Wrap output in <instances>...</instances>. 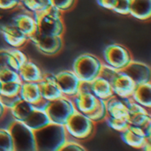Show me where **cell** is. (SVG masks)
Instances as JSON below:
<instances>
[{"label":"cell","mask_w":151,"mask_h":151,"mask_svg":"<svg viewBox=\"0 0 151 151\" xmlns=\"http://www.w3.org/2000/svg\"><path fill=\"white\" fill-rule=\"evenodd\" d=\"M35 135L37 150L42 151H59L68 138L65 126L53 123L35 131Z\"/></svg>","instance_id":"obj_1"},{"label":"cell","mask_w":151,"mask_h":151,"mask_svg":"<svg viewBox=\"0 0 151 151\" xmlns=\"http://www.w3.org/2000/svg\"><path fill=\"white\" fill-rule=\"evenodd\" d=\"M33 16L37 23L39 32L48 35L63 36L65 30L63 12L55 6L52 5L45 11L33 13Z\"/></svg>","instance_id":"obj_2"},{"label":"cell","mask_w":151,"mask_h":151,"mask_svg":"<svg viewBox=\"0 0 151 151\" xmlns=\"http://www.w3.org/2000/svg\"><path fill=\"white\" fill-rule=\"evenodd\" d=\"M103 66L102 60L90 53L78 56L73 64V71L81 82L90 83L100 74Z\"/></svg>","instance_id":"obj_3"},{"label":"cell","mask_w":151,"mask_h":151,"mask_svg":"<svg viewBox=\"0 0 151 151\" xmlns=\"http://www.w3.org/2000/svg\"><path fill=\"white\" fill-rule=\"evenodd\" d=\"M67 135L77 141H86L90 139L96 129V123L86 114L75 111L65 125Z\"/></svg>","instance_id":"obj_4"},{"label":"cell","mask_w":151,"mask_h":151,"mask_svg":"<svg viewBox=\"0 0 151 151\" xmlns=\"http://www.w3.org/2000/svg\"><path fill=\"white\" fill-rule=\"evenodd\" d=\"M44 110L51 123L65 126L70 117L76 111L72 98L62 96L61 97L46 102Z\"/></svg>","instance_id":"obj_5"},{"label":"cell","mask_w":151,"mask_h":151,"mask_svg":"<svg viewBox=\"0 0 151 151\" xmlns=\"http://www.w3.org/2000/svg\"><path fill=\"white\" fill-rule=\"evenodd\" d=\"M15 151H37L35 132L25 123L14 120L8 127Z\"/></svg>","instance_id":"obj_6"},{"label":"cell","mask_w":151,"mask_h":151,"mask_svg":"<svg viewBox=\"0 0 151 151\" xmlns=\"http://www.w3.org/2000/svg\"><path fill=\"white\" fill-rule=\"evenodd\" d=\"M31 42L38 51L45 56H55L58 54L64 46V40L62 35H48L42 34L36 29V31L29 37Z\"/></svg>","instance_id":"obj_7"},{"label":"cell","mask_w":151,"mask_h":151,"mask_svg":"<svg viewBox=\"0 0 151 151\" xmlns=\"http://www.w3.org/2000/svg\"><path fill=\"white\" fill-rule=\"evenodd\" d=\"M104 61L106 65L122 71L133 60L130 50L124 45L111 43L107 45L104 50Z\"/></svg>","instance_id":"obj_8"},{"label":"cell","mask_w":151,"mask_h":151,"mask_svg":"<svg viewBox=\"0 0 151 151\" xmlns=\"http://www.w3.org/2000/svg\"><path fill=\"white\" fill-rule=\"evenodd\" d=\"M75 110L84 114L90 113L98 103V98L92 93L90 83L81 82L78 93L72 98Z\"/></svg>","instance_id":"obj_9"},{"label":"cell","mask_w":151,"mask_h":151,"mask_svg":"<svg viewBox=\"0 0 151 151\" xmlns=\"http://www.w3.org/2000/svg\"><path fill=\"white\" fill-rule=\"evenodd\" d=\"M54 75L63 96L73 98L78 93L81 81L73 70H64Z\"/></svg>","instance_id":"obj_10"},{"label":"cell","mask_w":151,"mask_h":151,"mask_svg":"<svg viewBox=\"0 0 151 151\" xmlns=\"http://www.w3.org/2000/svg\"><path fill=\"white\" fill-rule=\"evenodd\" d=\"M122 71L127 73L136 85L151 81L150 67L146 63L133 59Z\"/></svg>","instance_id":"obj_11"},{"label":"cell","mask_w":151,"mask_h":151,"mask_svg":"<svg viewBox=\"0 0 151 151\" xmlns=\"http://www.w3.org/2000/svg\"><path fill=\"white\" fill-rule=\"evenodd\" d=\"M115 96L120 98H131L137 85L123 71H119L117 77L111 83Z\"/></svg>","instance_id":"obj_12"},{"label":"cell","mask_w":151,"mask_h":151,"mask_svg":"<svg viewBox=\"0 0 151 151\" xmlns=\"http://www.w3.org/2000/svg\"><path fill=\"white\" fill-rule=\"evenodd\" d=\"M120 134L123 142L134 149L142 150L148 142H151V139L146 137L143 131L139 127L129 125L128 128Z\"/></svg>","instance_id":"obj_13"},{"label":"cell","mask_w":151,"mask_h":151,"mask_svg":"<svg viewBox=\"0 0 151 151\" xmlns=\"http://www.w3.org/2000/svg\"><path fill=\"white\" fill-rule=\"evenodd\" d=\"M38 83L41 88L42 96L44 101L50 102L63 96L54 74L44 73L43 78Z\"/></svg>","instance_id":"obj_14"},{"label":"cell","mask_w":151,"mask_h":151,"mask_svg":"<svg viewBox=\"0 0 151 151\" xmlns=\"http://www.w3.org/2000/svg\"><path fill=\"white\" fill-rule=\"evenodd\" d=\"M19 95L21 100L36 106H39L45 102L42 96L38 82H22Z\"/></svg>","instance_id":"obj_15"},{"label":"cell","mask_w":151,"mask_h":151,"mask_svg":"<svg viewBox=\"0 0 151 151\" xmlns=\"http://www.w3.org/2000/svg\"><path fill=\"white\" fill-rule=\"evenodd\" d=\"M4 40L12 48L21 49L25 47L29 39L16 26H10L1 31Z\"/></svg>","instance_id":"obj_16"},{"label":"cell","mask_w":151,"mask_h":151,"mask_svg":"<svg viewBox=\"0 0 151 151\" xmlns=\"http://www.w3.org/2000/svg\"><path fill=\"white\" fill-rule=\"evenodd\" d=\"M18 73L22 82H40L44 75L41 67L30 59L19 68Z\"/></svg>","instance_id":"obj_17"},{"label":"cell","mask_w":151,"mask_h":151,"mask_svg":"<svg viewBox=\"0 0 151 151\" xmlns=\"http://www.w3.org/2000/svg\"><path fill=\"white\" fill-rule=\"evenodd\" d=\"M108 116L119 119H128V108L126 98L113 96L105 101Z\"/></svg>","instance_id":"obj_18"},{"label":"cell","mask_w":151,"mask_h":151,"mask_svg":"<svg viewBox=\"0 0 151 151\" xmlns=\"http://www.w3.org/2000/svg\"><path fill=\"white\" fill-rule=\"evenodd\" d=\"M14 26H16L27 37L33 35L37 29V23L33 16V13L26 9L16 17Z\"/></svg>","instance_id":"obj_19"},{"label":"cell","mask_w":151,"mask_h":151,"mask_svg":"<svg viewBox=\"0 0 151 151\" xmlns=\"http://www.w3.org/2000/svg\"><path fill=\"white\" fill-rule=\"evenodd\" d=\"M23 123H25L29 128L35 132L51 124V121L45 110L42 107L36 106L35 110Z\"/></svg>","instance_id":"obj_20"},{"label":"cell","mask_w":151,"mask_h":151,"mask_svg":"<svg viewBox=\"0 0 151 151\" xmlns=\"http://www.w3.org/2000/svg\"><path fill=\"white\" fill-rule=\"evenodd\" d=\"M129 15L142 21L150 20L151 18V0H131Z\"/></svg>","instance_id":"obj_21"},{"label":"cell","mask_w":151,"mask_h":151,"mask_svg":"<svg viewBox=\"0 0 151 151\" xmlns=\"http://www.w3.org/2000/svg\"><path fill=\"white\" fill-rule=\"evenodd\" d=\"M90 88L92 93L98 99L106 101L114 96L111 84L100 76H98L93 81L90 82Z\"/></svg>","instance_id":"obj_22"},{"label":"cell","mask_w":151,"mask_h":151,"mask_svg":"<svg viewBox=\"0 0 151 151\" xmlns=\"http://www.w3.org/2000/svg\"><path fill=\"white\" fill-rule=\"evenodd\" d=\"M131 99L148 110L151 108V81L137 85Z\"/></svg>","instance_id":"obj_23"},{"label":"cell","mask_w":151,"mask_h":151,"mask_svg":"<svg viewBox=\"0 0 151 151\" xmlns=\"http://www.w3.org/2000/svg\"><path fill=\"white\" fill-rule=\"evenodd\" d=\"M35 108L36 105H34L24 100H20L9 111L14 120L24 122L29 117V115L35 110Z\"/></svg>","instance_id":"obj_24"},{"label":"cell","mask_w":151,"mask_h":151,"mask_svg":"<svg viewBox=\"0 0 151 151\" xmlns=\"http://www.w3.org/2000/svg\"><path fill=\"white\" fill-rule=\"evenodd\" d=\"M23 10H25V8L22 6L21 4L16 8L12 10L0 9V32L10 26H14V21L16 17Z\"/></svg>","instance_id":"obj_25"},{"label":"cell","mask_w":151,"mask_h":151,"mask_svg":"<svg viewBox=\"0 0 151 151\" xmlns=\"http://www.w3.org/2000/svg\"><path fill=\"white\" fill-rule=\"evenodd\" d=\"M9 65L12 69L19 71V68L28 60L27 56L25 52L20 50V49H9Z\"/></svg>","instance_id":"obj_26"},{"label":"cell","mask_w":151,"mask_h":151,"mask_svg":"<svg viewBox=\"0 0 151 151\" xmlns=\"http://www.w3.org/2000/svg\"><path fill=\"white\" fill-rule=\"evenodd\" d=\"M20 4L31 13L42 12L52 6L51 0H20Z\"/></svg>","instance_id":"obj_27"},{"label":"cell","mask_w":151,"mask_h":151,"mask_svg":"<svg viewBox=\"0 0 151 151\" xmlns=\"http://www.w3.org/2000/svg\"><path fill=\"white\" fill-rule=\"evenodd\" d=\"M87 116L95 123H98V122L105 120L106 118L108 117L105 101L99 99L95 109L90 113L87 114Z\"/></svg>","instance_id":"obj_28"},{"label":"cell","mask_w":151,"mask_h":151,"mask_svg":"<svg viewBox=\"0 0 151 151\" xmlns=\"http://www.w3.org/2000/svg\"><path fill=\"white\" fill-rule=\"evenodd\" d=\"M0 151H15L13 140L8 128H0Z\"/></svg>","instance_id":"obj_29"},{"label":"cell","mask_w":151,"mask_h":151,"mask_svg":"<svg viewBox=\"0 0 151 151\" xmlns=\"http://www.w3.org/2000/svg\"><path fill=\"white\" fill-rule=\"evenodd\" d=\"M21 83H22L21 81L2 83L1 84V90H0V96H14L19 95V89L21 87Z\"/></svg>","instance_id":"obj_30"},{"label":"cell","mask_w":151,"mask_h":151,"mask_svg":"<svg viewBox=\"0 0 151 151\" xmlns=\"http://www.w3.org/2000/svg\"><path fill=\"white\" fill-rule=\"evenodd\" d=\"M105 120H106L108 126L111 129H113L114 131H117L119 133L124 132L129 127L128 119H119V118H112V117L108 116Z\"/></svg>","instance_id":"obj_31"},{"label":"cell","mask_w":151,"mask_h":151,"mask_svg":"<svg viewBox=\"0 0 151 151\" xmlns=\"http://www.w3.org/2000/svg\"><path fill=\"white\" fill-rule=\"evenodd\" d=\"M128 121H129V125L141 127L146 125L147 123L151 122L150 112L136 113V114L129 115L128 116Z\"/></svg>","instance_id":"obj_32"},{"label":"cell","mask_w":151,"mask_h":151,"mask_svg":"<svg viewBox=\"0 0 151 151\" xmlns=\"http://www.w3.org/2000/svg\"><path fill=\"white\" fill-rule=\"evenodd\" d=\"M85 147L79 142V141L73 138L68 139L64 142V144L59 149V151H86Z\"/></svg>","instance_id":"obj_33"},{"label":"cell","mask_w":151,"mask_h":151,"mask_svg":"<svg viewBox=\"0 0 151 151\" xmlns=\"http://www.w3.org/2000/svg\"><path fill=\"white\" fill-rule=\"evenodd\" d=\"M119 71L116 70L115 68H113V67L106 65L105 63H103V66H102V69H101V72H100L99 76L102 77V78H104V79H105L110 83H111L113 81V80L119 74Z\"/></svg>","instance_id":"obj_34"},{"label":"cell","mask_w":151,"mask_h":151,"mask_svg":"<svg viewBox=\"0 0 151 151\" xmlns=\"http://www.w3.org/2000/svg\"><path fill=\"white\" fill-rule=\"evenodd\" d=\"M20 81L19 73L12 68H6L0 72V81L1 83L4 82H10V81Z\"/></svg>","instance_id":"obj_35"},{"label":"cell","mask_w":151,"mask_h":151,"mask_svg":"<svg viewBox=\"0 0 151 151\" xmlns=\"http://www.w3.org/2000/svg\"><path fill=\"white\" fill-rule=\"evenodd\" d=\"M76 2L77 0H51L52 5L63 13L72 10L75 6Z\"/></svg>","instance_id":"obj_36"},{"label":"cell","mask_w":151,"mask_h":151,"mask_svg":"<svg viewBox=\"0 0 151 151\" xmlns=\"http://www.w3.org/2000/svg\"><path fill=\"white\" fill-rule=\"evenodd\" d=\"M130 4L131 0H117L116 4L112 12L119 13L120 15H129L130 14Z\"/></svg>","instance_id":"obj_37"},{"label":"cell","mask_w":151,"mask_h":151,"mask_svg":"<svg viewBox=\"0 0 151 151\" xmlns=\"http://www.w3.org/2000/svg\"><path fill=\"white\" fill-rule=\"evenodd\" d=\"M21 100L19 95L14 96H0V101L1 103L4 105V107L9 111L11 108H12L18 102Z\"/></svg>","instance_id":"obj_38"},{"label":"cell","mask_w":151,"mask_h":151,"mask_svg":"<svg viewBox=\"0 0 151 151\" xmlns=\"http://www.w3.org/2000/svg\"><path fill=\"white\" fill-rule=\"evenodd\" d=\"M9 54H10L9 49H1L0 50V72L10 67Z\"/></svg>","instance_id":"obj_39"},{"label":"cell","mask_w":151,"mask_h":151,"mask_svg":"<svg viewBox=\"0 0 151 151\" xmlns=\"http://www.w3.org/2000/svg\"><path fill=\"white\" fill-rule=\"evenodd\" d=\"M20 4V0H0V9L12 10Z\"/></svg>","instance_id":"obj_40"},{"label":"cell","mask_w":151,"mask_h":151,"mask_svg":"<svg viewBox=\"0 0 151 151\" xmlns=\"http://www.w3.org/2000/svg\"><path fill=\"white\" fill-rule=\"evenodd\" d=\"M96 1H97V4L101 7L107 9V10H111V11L114 9L116 2H117V0H96Z\"/></svg>","instance_id":"obj_41"},{"label":"cell","mask_w":151,"mask_h":151,"mask_svg":"<svg viewBox=\"0 0 151 151\" xmlns=\"http://www.w3.org/2000/svg\"><path fill=\"white\" fill-rule=\"evenodd\" d=\"M8 110L4 107V105L1 103V101H0V120L4 117V115L6 114V111H7Z\"/></svg>","instance_id":"obj_42"},{"label":"cell","mask_w":151,"mask_h":151,"mask_svg":"<svg viewBox=\"0 0 151 151\" xmlns=\"http://www.w3.org/2000/svg\"><path fill=\"white\" fill-rule=\"evenodd\" d=\"M1 84H2V83H1V81H0V90H1Z\"/></svg>","instance_id":"obj_43"}]
</instances>
